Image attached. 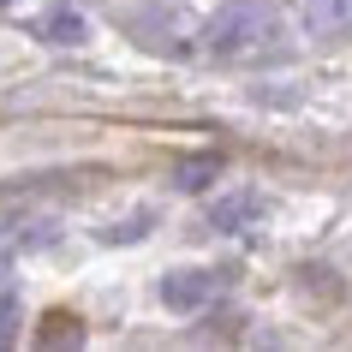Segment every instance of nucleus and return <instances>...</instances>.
Masks as SVG:
<instances>
[{
	"label": "nucleus",
	"mask_w": 352,
	"mask_h": 352,
	"mask_svg": "<svg viewBox=\"0 0 352 352\" xmlns=\"http://www.w3.org/2000/svg\"><path fill=\"white\" fill-rule=\"evenodd\" d=\"M257 36H269V12L251 6V0H233L221 19L209 24V48H215V54H239V48H251Z\"/></svg>",
	"instance_id": "f257e3e1"
},
{
	"label": "nucleus",
	"mask_w": 352,
	"mask_h": 352,
	"mask_svg": "<svg viewBox=\"0 0 352 352\" xmlns=\"http://www.w3.org/2000/svg\"><path fill=\"white\" fill-rule=\"evenodd\" d=\"M221 287H227V269H173V275L162 280V305L179 311V316H191V311H204Z\"/></svg>",
	"instance_id": "f03ea898"
},
{
	"label": "nucleus",
	"mask_w": 352,
	"mask_h": 352,
	"mask_svg": "<svg viewBox=\"0 0 352 352\" xmlns=\"http://www.w3.org/2000/svg\"><path fill=\"white\" fill-rule=\"evenodd\" d=\"M257 215H263L257 191H227V197H215V209H209V227H215V233H245Z\"/></svg>",
	"instance_id": "7ed1b4c3"
},
{
	"label": "nucleus",
	"mask_w": 352,
	"mask_h": 352,
	"mask_svg": "<svg viewBox=\"0 0 352 352\" xmlns=\"http://www.w3.org/2000/svg\"><path fill=\"white\" fill-rule=\"evenodd\" d=\"M311 36H352V0H305Z\"/></svg>",
	"instance_id": "20e7f679"
},
{
	"label": "nucleus",
	"mask_w": 352,
	"mask_h": 352,
	"mask_svg": "<svg viewBox=\"0 0 352 352\" xmlns=\"http://www.w3.org/2000/svg\"><path fill=\"white\" fill-rule=\"evenodd\" d=\"M221 155H215V149H204V155H186V162H173V186L179 191H204L209 179H221Z\"/></svg>",
	"instance_id": "39448f33"
},
{
	"label": "nucleus",
	"mask_w": 352,
	"mask_h": 352,
	"mask_svg": "<svg viewBox=\"0 0 352 352\" xmlns=\"http://www.w3.org/2000/svg\"><path fill=\"white\" fill-rule=\"evenodd\" d=\"M36 340H42V346H78V340H84V329H78L72 316H48V322L36 329Z\"/></svg>",
	"instance_id": "423d86ee"
},
{
	"label": "nucleus",
	"mask_w": 352,
	"mask_h": 352,
	"mask_svg": "<svg viewBox=\"0 0 352 352\" xmlns=\"http://www.w3.org/2000/svg\"><path fill=\"white\" fill-rule=\"evenodd\" d=\"M42 30H48V42H84V19H78V12H66V6H60V12H48V24H42Z\"/></svg>",
	"instance_id": "0eeeda50"
},
{
	"label": "nucleus",
	"mask_w": 352,
	"mask_h": 352,
	"mask_svg": "<svg viewBox=\"0 0 352 352\" xmlns=\"http://www.w3.org/2000/svg\"><path fill=\"white\" fill-rule=\"evenodd\" d=\"M0 6H6V0H0Z\"/></svg>",
	"instance_id": "6e6552de"
}]
</instances>
